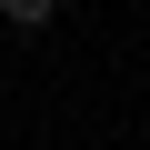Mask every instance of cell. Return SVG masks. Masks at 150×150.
Here are the masks:
<instances>
[{"label":"cell","mask_w":150,"mask_h":150,"mask_svg":"<svg viewBox=\"0 0 150 150\" xmlns=\"http://www.w3.org/2000/svg\"><path fill=\"white\" fill-rule=\"evenodd\" d=\"M50 10H60V0H0V20H20V30H40Z\"/></svg>","instance_id":"1"}]
</instances>
